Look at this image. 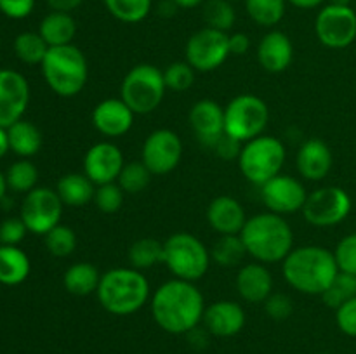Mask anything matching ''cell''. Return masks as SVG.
Returning <instances> with one entry per match:
<instances>
[{
	"label": "cell",
	"mask_w": 356,
	"mask_h": 354,
	"mask_svg": "<svg viewBox=\"0 0 356 354\" xmlns=\"http://www.w3.org/2000/svg\"><path fill=\"white\" fill-rule=\"evenodd\" d=\"M47 51V42L35 31H23L14 40V54L24 65H42Z\"/></svg>",
	"instance_id": "1f68e13d"
},
{
	"label": "cell",
	"mask_w": 356,
	"mask_h": 354,
	"mask_svg": "<svg viewBox=\"0 0 356 354\" xmlns=\"http://www.w3.org/2000/svg\"><path fill=\"white\" fill-rule=\"evenodd\" d=\"M44 238L45 248L54 257H68L76 248V235L68 226L58 224L47 235H44Z\"/></svg>",
	"instance_id": "f35d334b"
},
{
	"label": "cell",
	"mask_w": 356,
	"mask_h": 354,
	"mask_svg": "<svg viewBox=\"0 0 356 354\" xmlns=\"http://www.w3.org/2000/svg\"><path fill=\"white\" fill-rule=\"evenodd\" d=\"M236 290L243 301L261 304L273 294V276L263 262H250L236 274Z\"/></svg>",
	"instance_id": "cb8c5ba5"
},
{
	"label": "cell",
	"mask_w": 356,
	"mask_h": 354,
	"mask_svg": "<svg viewBox=\"0 0 356 354\" xmlns=\"http://www.w3.org/2000/svg\"><path fill=\"white\" fill-rule=\"evenodd\" d=\"M31 269L26 253L14 245H0V283L7 287L21 285Z\"/></svg>",
	"instance_id": "4316f807"
},
{
	"label": "cell",
	"mask_w": 356,
	"mask_h": 354,
	"mask_svg": "<svg viewBox=\"0 0 356 354\" xmlns=\"http://www.w3.org/2000/svg\"><path fill=\"white\" fill-rule=\"evenodd\" d=\"M247 255L245 245H243L240 235H222L212 246V260L225 267H233L242 264L243 257Z\"/></svg>",
	"instance_id": "836d02e7"
},
{
	"label": "cell",
	"mask_w": 356,
	"mask_h": 354,
	"mask_svg": "<svg viewBox=\"0 0 356 354\" xmlns=\"http://www.w3.org/2000/svg\"><path fill=\"white\" fill-rule=\"evenodd\" d=\"M250 19L264 28L280 23L285 16L287 0H243Z\"/></svg>",
	"instance_id": "4dcf8cb0"
},
{
	"label": "cell",
	"mask_w": 356,
	"mask_h": 354,
	"mask_svg": "<svg viewBox=\"0 0 356 354\" xmlns=\"http://www.w3.org/2000/svg\"><path fill=\"white\" fill-rule=\"evenodd\" d=\"M7 187L14 193H30L37 187L38 183V169L28 158L17 160L9 167L6 174Z\"/></svg>",
	"instance_id": "e575fe53"
},
{
	"label": "cell",
	"mask_w": 356,
	"mask_h": 354,
	"mask_svg": "<svg viewBox=\"0 0 356 354\" xmlns=\"http://www.w3.org/2000/svg\"><path fill=\"white\" fill-rule=\"evenodd\" d=\"M285 281L306 295H322L339 274L334 252L318 245L299 246L282 262Z\"/></svg>",
	"instance_id": "7a4b0ae2"
},
{
	"label": "cell",
	"mask_w": 356,
	"mask_h": 354,
	"mask_svg": "<svg viewBox=\"0 0 356 354\" xmlns=\"http://www.w3.org/2000/svg\"><path fill=\"white\" fill-rule=\"evenodd\" d=\"M172 2L176 3L177 7H181V9H193V7L205 3V0H172Z\"/></svg>",
	"instance_id": "f5cc1de1"
},
{
	"label": "cell",
	"mask_w": 356,
	"mask_h": 354,
	"mask_svg": "<svg viewBox=\"0 0 356 354\" xmlns=\"http://www.w3.org/2000/svg\"><path fill=\"white\" fill-rule=\"evenodd\" d=\"M63 201L56 189L35 187L24 196L19 217L26 224L28 231L33 235H47L59 224L63 215Z\"/></svg>",
	"instance_id": "7c38bea8"
},
{
	"label": "cell",
	"mask_w": 356,
	"mask_h": 354,
	"mask_svg": "<svg viewBox=\"0 0 356 354\" xmlns=\"http://www.w3.org/2000/svg\"><path fill=\"white\" fill-rule=\"evenodd\" d=\"M56 193H58L63 205H66V207H86L89 201L94 200L96 184H94L86 174H65V176L58 180Z\"/></svg>",
	"instance_id": "d4e9b609"
},
{
	"label": "cell",
	"mask_w": 356,
	"mask_h": 354,
	"mask_svg": "<svg viewBox=\"0 0 356 354\" xmlns=\"http://www.w3.org/2000/svg\"><path fill=\"white\" fill-rule=\"evenodd\" d=\"M28 228L21 217H9L0 224V245L17 246L26 236Z\"/></svg>",
	"instance_id": "ee69618b"
},
{
	"label": "cell",
	"mask_w": 356,
	"mask_h": 354,
	"mask_svg": "<svg viewBox=\"0 0 356 354\" xmlns=\"http://www.w3.org/2000/svg\"><path fill=\"white\" fill-rule=\"evenodd\" d=\"M129 262L139 271L163 264V243L155 238L138 239L129 246Z\"/></svg>",
	"instance_id": "f546056e"
},
{
	"label": "cell",
	"mask_w": 356,
	"mask_h": 354,
	"mask_svg": "<svg viewBox=\"0 0 356 354\" xmlns=\"http://www.w3.org/2000/svg\"><path fill=\"white\" fill-rule=\"evenodd\" d=\"M353 297H356V276L355 274L341 273V271L336 276V280H334V283L322 294V298L327 307L332 309L341 307L344 302H348Z\"/></svg>",
	"instance_id": "74e56055"
},
{
	"label": "cell",
	"mask_w": 356,
	"mask_h": 354,
	"mask_svg": "<svg viewBox=\"0 0 356 354\" xmlns=\"http://www.w3.org/2000/svg\"><path fill=\"white\" fill-rule=\"evenodd\" d=\"M163 71L153 65H136L120 85V97L136 115H148L160 106L165 96Z\"/></svg>",
	"instance_id": "ba28073f"
},
{
	"label": "cell",
	"mask_w": 356,
	"mask_h": 354,
	"mask_svg": "<svg viewBox=\"0 0 356 354\" xmlns=\"http://www.w3.org/2000/svg\"><path fill=\"white\" fill-rule=\"evenodd\" d=\"M285 146L273 135H259L243 142L238 156L240 172L249 183L263 186L278 176L285 163Z\"/></svg>",
	"instance_id": "52a82bcc"
},
{
	"label": "cell",
	"mask_w": 356,
	"mask_h": 354,
	"mask_svg": "<svg viewBox=\"0 0 356 354\" xmlns=\"http://www.w3.org/2000/svg\"><path fill=\"white\" fill-rule=\"evenodd\" d=\"M184 52L195 71H214L228 59L229 35L205 26L188 38Z\"/></svg>",
	"instance_id": "8fae6325"
},
{
	"label": "cell",
	"mask_w": 356,
	"mask_h": 354,
	"mask_svg": "<svg viewBox=\"0 0 356 354\" xmlns=\"http://www.w3.org/2000/svg\"><path fill=\"white\" fill-rule=\"evenodd\" d=\"M103 2L115 19L136 24L148 17L153 0H103Z\"/></svg>",
	"instance_id": "d6a6232c"
},
{
	"label": "cell",
	"mask_w": 356,
	"mask_h": 354,
	"mask_svg": "<svg viewBox=\"0 0 356 354\" xmlns=\"http://www.w3.org/2000/svg\"><path fill=\"white\" fill-rule=\"evenodd\" d=\"M30 104L28 80L14 69H0V127L10 125L23 118Z\"/></svg>",
	"instance_id": "2e32d148"
},
{
	"label": "cell",
	"mask_w": 356,
	"mask_h": 354,
	"mask_svg": "<svg viewBox=\"0 0 356 354\" xmlns=\"http://www.w3.org/2000/svg\"><path fill=\"white\" fill-rule=\"evenodd\" d=\"M294 45L287 33L280 30L268 31L257 45V61L270 73H282L292 65Z\"/></svg>",
	"instance_id": "44dd1931"
},
{
	"label": "cell",
	"mask_w": 356,
	"mask_h": 354,
	"mask_svg": "<svg viewBox=\"0 0 356 354\" xmlns=\"http://www.w3.org/2000/svg\"><path fill=\"white\" fill-rule=\"evenodd\" d=\"M99 281V271L90 262L72 264L63 274V285H65L66 292H70L72 295H80V297L97 292Z\"/></svg>",
	"instance_id": "f1b7e54d"
},
{
	"label": "cell",
	"mask_w": 356,
	"mask_h": 354,
	"mask_svg": "<svg viewBox=\"0 0 356 354\" xmlns=\"http://www.w3.org/2000/svg\"><path fill=\"white\" fill-rule=\"evenodd\" d=\"M211 252L191 233L179 231L163 242V264L174 278L195 283L207 274Z\"/></svg>",
	"instance_id": "8992f818"
},
{
	"label": "cell",
	"mask_w": 356,
	"mask_h": 354,
	"mask_svg": "<svg viewBox=\"0 0 356 354\" xmlns=\"http://www.w3.org/2000/svg\"><path fill=\"white\" fill-rule=\"evenodd\" d=\"M351 207L353 203L346 189L339 186H325L308 194L301 212L312 226L332 228L350 215Z\"/></svg>",
	"instance_id": "30bf717a"
},
{
	"label": "cell",
	"mask_w": 356,
	"mask_h": 354,
	"mask_svg": "<svg viewBox=\"0 0 356 354\" xmlns=\"http://www.w3.org/2000/svg\"><path fill=\"white\" fill-rule=\"evenodd\" d=\"M9 149L10 148H9V137H7V128L0 127V158H3Z\"/></svg>",
	"instance_id": "816d5d0a"
},
{
	"label": "cell",
	"mask_w": 356,
	"mask_h": 354,
	"mask_svg": "<svg viewBox=\"0 0 356 354\" xmlns=\"http://www.w3.org/2000/svg\"><path fill=\"white\" fill-rule=\"evenodd\" d=\"M124 189L118 186V183H108L96 186V193H94V203L99 208L103 214H115L124 205Z\"/></svg>",
	"instance_id": "60d3db41"
},
{
	"label": "cell",
	"mask_w": 356,
	"mask_h": 354,
	"mask_svg": "<svg viewBox=\"0 0 356 354\" xmlns=\"http://www.w3.org/2000/svg\"><path fill=\"white\" fill-rule=\"evenodd\" d=\"M7 137H9L10 151L16 153L21 158L35 156L42 148L40 128L31 121L24 120V118H21L19 121L7 128Z\"/></svg>",
	"instance_id": "83f0119b"
},
{
	"label": "cell",
	"mask_w": 356,
	"mask_h": 354,
	"mask_svg": "<svg viewBox=\"0 0 356 354\" xmlns=\"http://www.w3.org/2000/svg\"><path fill=\"white\" fill-rule=\"evenodd\" d=\"M202 321L211 335L226 339L242 332L245 326V311L233 301H218L205 307Z\"/></svg>",
	"instance_id": "ffe728a7"
},
{
	"label": "cell",
	"mask_w": 356,
	"mask_h": 354,
	"mask_svg": "<svg viewBox=\"0 0 356 354\" xmlns=\"http://www.w3.org/2000/svg\"><path fill=\"white\" fill-rule=\"evenodd\" d=\"M318 40L329 49H346L356 40V12L351 6L322 7L315 21Z\"/></svg>",
	"instance_id": "4fadbf2b"
},
{
	"label": "cell",
	"mask_w": 356,
	"mask_h": 354,
	"mask_svg": "<svg viewBox=\"0 0 356 354\" xmlns=\"http://www.w3.org/2000/svg\"><path fill=\"white\" fill-rule=\"evenodd\" d=\"M40 37L47 42L49 47H61L70 45L76 35V23L70 12L52 10L42 19L38 28Z\"/></svg>",
	"instance_id": "484cf974"
},
{
	"label": "cell",
	"mask_w": 356,
	"mask_h": 354,
	"mask_svg": "<svg viewBox=\"0 0 356 354\" xmlns=\"http://www.w3.org/2000/svg\"><path fill=\"white\" fill-rule=\"evenodd\" d=\"M183 158V141L170 128L153 130L145 139L141 151V162L153 176H163L176 169Z\"/></svg>",
	"instance_id": "5bb4252c"
},
{
	"label": "cell",
	"mask_w": 356,
	"mask_h": 354,
	"mask_svg": "<svg viewBox=\"0 0 356 354\" xmlns=\"http://www.w3.org/2000/svg\"><path fill=\"white\" fill-rule=\"evenodd\" d=\"M40 68L49 89L61 97L79 96L89 78L86 56L73 44L49 47Z\"/></svg>",
	"instance_id": "5b68a950"
},
{
	"label": "cell",
	"mask_w": 356,
	"mask_h": 354,
	"mask_svg": "<svg viewBox=\"0 0 356 354\" xmlns=\"http://www.w3.org/2000/svg\"><path fill=\"white\" fill-rule=\"evenodd\" d=\"M229 2H235V0H229Z\"/></svg>",
	"instance_id": "6f0895ef"
},
{
	"label": "cell",
	"mask_w": 356,
	"mask_h": 354,
	"mask_svg": "<svg viewBox=\"0 0 356 354\" xmlns=\"http://www.w3.org/2000/svg\"><path fill=\"white\" fill-rule=\"evenodd\" d=\"M330 3H336V6H350L351 0H330Z\"/></svg>",
	"instance_id": "11a10c76"
},
{
	"label": "cell",
	"mask_w": 356,
	"mask_h": 354,
	"mask_svg": "<svg viewBox=\"0 0 356 354\" xmlns=\"http://www.w3.org/2000/svg\"><path fill=\"white\" fill-rule=\"evenodd\" d=\"M47 3L52 10L58 12H72L82 6L83 0H47Z\"/></svg>",
	"instance_id": "681fc988"
},
{
	"label": "cell",
	"mask_w": 356,
	"mask_h": 354,
	"mask_svg": "<svg viewBox=\"0 0 356 354\" xmlns=\"http://www.w3.org/2000/svg\"><path fill=\"white\" fill-rule=\"evenodd\" d=\"M334 257H336L337 267H339L341 273L355 274L356 276V233L344 236L337 243L336 250H334Z\"/></svg>",
	"instance_id": "b9f144b4"
},
{
	"label": "cell",
	"mask_w": 356,
	"mask_h": 354,
	"mask_svg": "<svg viewBox=\"0 0 356 354\" xmlns=\"http://www.w3.org/2000/svg\"><path fill=\"white\" fill-rule=\"evenodd\" d=\"M242 146H243V142L236 141V139H233L232 135L222 134L221 137L218 139V142L212 146V149H214L216 155L221 156L222 160H235L240 156Z\"/></svg>",
	"instance_id": "7dc6e473"
},
{
	"label": "cell",
	"mask_w": 356,
	"mask_h": 354,
	"mask_svg": "<svg viewBox=\"0 0 356 354\" xmlns=\"http://www.w3.org/2000/svg\"><path fill=\"white\" fill-rule=\"evenodd\" d=\"M318 354H332V353H318Z\"/></svg>",
	"instance_id": "9f6ffc18"
},
{
	"label": "cell",
	"mask_w": 356,
	"mask_h": 354,
	"mask_svg": "<svg viewBox=\"0 0 356 354\" xmlns=\"http://www.w3.org/2000/svg\"><path fill=\"white\" fill-rule=\"evenodd\" d=\"M296 163L301 177L308 180H322L332 170L334 156L325 141L308 139L299 148Z\"/></svg>",
	"instance_id": "603a6c76"
},
{
	"label": "cell",
	"mask_w": 356,
	"mask_h": 354,
	"mask_svg": "<svg viewBox=\"0 0 356 354\" xmlns=\"http://www.w3.org/2000/svg\"><path fill=\"white\" fill-rule=\"evenodd\" d=\"M287 2L298 9H315V7L322 6L325 0H287Z\"/></svg>",
	"instance_id": "f907efd6"
},
{
	"label": "cell",
	"mask_w": 356,
	"mask_h": 354,
	"mask_svg": "<svg viewBox=\"0 0 356 354\" xmlns=\"http://www.w3.org/2000/svg\"><path fill=\"white\" fill-rule=\"evenodd\" d=\"M204 312V295L191 281L174 278L160 285L152 297L153 319L172 335H183L197 328Z\"/></svg>",
	"instance_id": "6da1fadb"
},
{
	"label": "cell",
	"mask_w": 356,
	"mask_h": 354,
	"mask_svg": "<svg viewBox=\"0 0 356 354\" xmlns=\"http://www.w3.org/2000/svg\"><path fill=\"white\" fill-rule=\"evenodd\" d=\"M207 222L219 236L240 235L247 222L242 203L233 196H216L207 207Z\"/></svg>",
	"instance_id": "7402d4cb"
},
{
	"label": "cell",
	"mask_w": 356,
	"mask_h": 354,
	"mask_svg": "<svg viewBox=\"0 0 356 354\" xmlns=\"http://www.w3.org/2000/svg\"><path fill=\"white\" fill-rule=\"evenodd\" d=\"M195 135L204 146H212L225 134V108L212 99H202L191 106L188 115Z\"/></svg>",
	"instance_id": "d6986e66"
},
{
	"label": "cell",
	"mask_w": 356,
	"mask_h": 354,
	"mask_svg": "<svg viewBox=\"0 0 356 354\" xmlns=\"http://www.w3.org/2000/svg\"><path fill=\"white\" fill-rule=\"evenodd\" d=\"M6 191H7L6 176H3V174L0 172V203H2V200H3V198H6Z\"/></svg>",
	"instance_id": "db71d44e"
},
{
	"label": "cell",
	"mask_w": 356,
	"mask_h": 354,
	"mask_svg": "<svg viewBox=\"0 0 356 354\" xmlns=\"http://www.w3.org/2000/svg\"><path fill=\"white\" fill-rule=\"evenodd\" d=\"M124 165L125 162L120 148L110 141L96 142L87 149L83 156V174L96 186L117 183Z\"/></svg>",
	"instance_id": "e0dca14e"
},
{
	"label": "cell",
	"mask_w": 356,
	"mask_h": 354,
	"mask_svg": "<svg viewBox=\"0 0 356 354\" xmlns=\"http://www.w3.org/2000/svg\"><path fill=\"white\" fill-rule=\"evenodd\" d=\"M250 47V38L245 33H232L229 35V54L243 56Z\"/></svg>",
	"instance_id": "c3c4849f"
},
{
	"label": "cell",
	"mask_w": 356,
	"mask_h": 354,
	"mask_svg": "<svg viewBox=\"0 0 356 354\" xmlns=\"http://www.w3.org/2000/svg\"><path fill=\"white\" fill-rule=\"evenodd\" d=\"M202 16H204L205 26L226 31V33L232 30L236 19L235 9L229 0H205Z\"/></svg>",
	"instance_id": "d590c367"
},
{
	"label": "cell",
	"mask_w": 356,
	"mask_h": 354,
	"mask_svg": "<svg viewBox=\"0 0 356 354\" xmlns=\"http://www.w3.org/2000/svg\"><path fill=\"white\" fill-rule=\"evenodd\" d=\"M247 255L257 262H284L294 248V233L284 215L264 212L247 219L240 233Z\"/></svg>",
	"instance_id": "3957f363"
},
{
	"label": "cell",
	"mask_w": 356,
	"mask_h": 354,
	"mask_svg": "<svg viewBox=\"0 0 356 354\" xmlns=\"http://www.w3.org/2000/svg\"><path fill=\"white\" fill-rule=\"evenodd\" d=\"M264 311L275 321H284L294 312V304H292V298L289 295L277 292L264 301Z\"/></svg>",
	"instance_id": "7bdbcfd3"
},
{
	"label": "cell",
	"mask_w": 356,
	"mask_h": 354,
	"mask_svg": "<svg viewBox=\"0 0 356 354\" xmlns=\"http://www.w3.org/2000/svg\"><path fill=\"white\" fill-rule=\"evenodd\" d=\"M35 0H0V12L10 19H23L30 16Z\"/></svg>",
	"instance_id": "bcb514c9"
},
{
	"label": "cell",
	"mask_w": 356,
	"mask_h": 354,
	"mask_svg": "<svg viewBox=\"0 0 356 354\" xmlns=\"http://www.w3.org/2000/svg\"><path fill=\"white\" fill-rule=\"evenodd\" d=\"M152 176L148 167L143 162H129L122 169L117 183L127 194H138L145 191L152 183Z\"/></svg>",
	"instance_id": "8d00e7d4"
},
{
	"label": "cell",
	"mask_w": 356,
	"mask_h": 354,
	"mask_svg": "<svg viewBox=\"0 0 356 354\" xmlns=\"http://www.w3.org/2000/svg\"><path fill=\"white\" fill-rule=\"evenodd\" d=\"M97 301L104 311L115 316L138 312L149 298V283L134 267H115L101 274Z\"/></svg>",
	"instance_id": "277c9868"
},
{
	"label": "cell",
	"mask_w": 356,
	"mask_h": 354,
	"mask_svg": "<svg viewBox=\"0 0 356 354\" xmlns=\"http://www.w3.org/2000/svg\"><path fill=\"white\" fill-rule=\"evenodd\" d=\"M306 198L308 193L305 184L285 174H278L261 186V200L266 205L268 212L278 215H289L302 210Z\"/></svg>",
	"instance_id": "9a60e30c"
},
{
	"label": "cell",
	"mask_w": 356,
	"mask_h": 354,
	"mask_svg": "<svg viewBox=\"0 0 356 354\" xmlns=\"http://www.w3.org/2000/svg\"><path fill=\"white\" fill-rule=\"evenodd\" d=\"M136 113L122 101V97L104 99L94 108L92 125L108 139H117L127 134L134 124Z\"/></svg>",
	"instance_id": "ac0fdd59"
},
{
	"label": "cell",
	"mask_w": 356,
	"mask_h": 354,
	"mask_svg": "<svg viewBox=\"0 0 356 354\" xmlns=\"http://www.w3.org/2000/svg\"><path fill=\"white\" fill-rule=\"evenodd\" d=\"M270 121V108L256 94H240L225 106V134L240 142L263 135Z\"/></svg>",
	"instance_id": "9c48e42d"
},
{
	"label": "cell",
	"mask_w": 356,
	"mask_h": 354,
	"mask_svg": "<svg viewBox=\"0 0 356 354\" xmlns=\"http://www.w3.org/2000/svg\"><path fill=\"white\" fill-rule=\"evenodd\" d=\"M336 323L344 335L356 337V297L336 309Z\"/></svg>",
	"instance_id": "f6af8a7d"
},
{
	"label": "cell",
	"mask_w": 356,
	"mask_h": 354,
	"mask_svg": "<svg viewBox=\"0 0 356 354\" xmlns=\"http://www.w3.org/2000/svg\"><path fill=\"white\" fill-rule=\"evenodd\" d=\"M167 89L174 92H184L195 83V69L188 61H174L163 71Z\"/></svg>",
	"instance_id": "ab89813d"
}]
</instances>
